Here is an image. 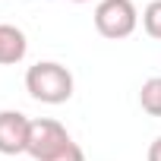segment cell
<instances>
[{
  "mask_svg": "<svg viewBox=\"0 0 161 161\" xmlns=\"http://www.w3.org/2000/svg\"><path fill=\"white\" fill-rule=\"evenodd\" d=\"M145 158H148V161H161V136L148 145V155H145Z\"/></svg>",
  "mask_w": 161,
  "mask_h": 161,
  "instance_id": "cell-9",
  "label": "cell"
},
{
  "mask_svg": "<svg viewBox=\"0 0 161 161\" xmlns=\"http://www.w3.org/2000/svg\"><path fill=\"white\" fill-rule=\"evenodd\" d=\"M29 51V41H25V32L10 25V22H0V66H13L25 57Z\"/></svg>",
  "mask_w": 161,
  "mask_h": 161,
  "instance_id": "cell-5",
  "label": "cell"
},
{
  "mask_svg": "<svg viewBox=\"0 0 161 161\" xmlns=\"http://www.w3.org/2000/svg\"><path fill=\"white\" fill-rule=\"evenodd\" d=\"M142 29H145V35H152V38L161 41V0H152V3L145 7V13H142Z\"/></svg>",
  "mask_w": 161,
  "mask_h": 161,
  "instance_id": "cell-7",
  "label": "cell"
},
{
  "mask_svg": "<svg viewBox=\"0 0 161 161\" xmlns=\"http://www.w3.org/2000/svg\"><path fill=\"white\" fill-rule=\"evenodd\" d=\"M73 3H89V0H73Z\"/></svg>",
  "mask_w": 161,
  "mask_h": 161,
  "instance_id": "cell-10",
  "label": "cell"
},
{
  "mask_svg": "<svg viewBox=\"0 0 161 161\" xmlns=\"http://www.w3.org/2000/svg\"><path fill=\"white\" fill-rule=\"evenodd\" d=\"M139 25V10L133 0H101L95 7V29L98 35L111 38V41H120V38H130Z\"/></svg>",
  "mask_w": 161,
  "mask_h": 161,
  "instance_id": "cell-2",
  "label": "cell"
},
{
  "mask_svg": "<svg viewBox=\"0 0 161 161\" xmlns=\"http://www.w3.org/2000/svg\"><path fill=\"white\" fill-rule=\"evenodd\" d=\"M32 120L22 111H0V155H22Z\"/></svg>",
  "mask_w": 161,
  "mask_h": 161,
  "instance_id": "cell-4",
  "label": "cell"
},
{
  "mask_svg": "<svg viewBox=\"0 0 161 161\" xmlns=\"http://www.w3.org/2000/svg\"><path fill=\"white\" fill-rule=\"evenodd\" d=\"M139 104L148 117H161V76H152L139 89Z\"/></svg>",
  "mask_w": 161,
  "mask_h": 161,
  "instance_id": "cell-6",
  "label": "cell"
},
{
  "mask_svg": "<svg viewBox=\"0 0 161 161\" xmlns=\"http://www.w3.org/2000/svg\"><path fill=\"white\" fill-rule=\"evenodd\" d=\"M47 161H86V152H82V148H79V145L69 139V142H66L60 152H54Z\"/></svg>",
  "mask_w": 161,
  "mask_h": 161,
  "instance_id": "cell-8",
  "label": "cell"
},
{
  "mask_svg": "<svg viewBox=\"0 0 161 161\" xmlns=\"http://www.w3.org/2000/svg\"><path fill=\"white\" fill-rule=\"evenodd\" d=\"M73 136L66 133V126L60 120H51V117H38L32 120L29 126V145H25V155H32L35 161H47L54 152H60Z\"/></svg>",
  "mask_w": 161,
  "mask_h": 161,
  "instance_id": "cell-3",
  "label": "cell"
},
{
  "mask_svg": "<svg viewBox=\"0 0 161 161\" xmlns=\"http://www.w3.org/2000/svg\"><path fill=\"white\" fill-rule=\"evenodd\" d=\"M73 73L57 60H38L25 69V92L41 104H66L73 98Z\"/></svg>",
  "mask_w": 161,
  "mask_h": 161,
  "instance_id": "cell-1",
  "label": "cell"
}]
</instances>
